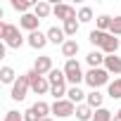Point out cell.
I'll use <instances>...</instances> for the list:
<instances>
[{
	"label": "cell",
	"instance_id": "cell-23",
	"mask_svg": "<svg viewBox=\"0 0 121 121\" xmlns=\"http://www.w3.org/2000/svg\"><path fill=\"white\" fill-rule=\"evenodd\" d=\"M12 7H14L17 12L29 14V10H31V7H36V3H29V0H12Z\"/></svg>",
	"mask_w": 121,
	"mask_h": 121
},
{
	"label": "cell",
	"instance_id": "cell-19",
	"mask_svg": "<svg viewBox=\"0 0 121 121\" xmlns=\"http://www.w3.org/2000/svg\"><path fill=\"white\" fill-rule=\"evenodd\" d=\"M50 12H52V7H50L48 3H43V0H40V3H36V7H33V14H36L38 19H45Z\"/></svg>",
	"mask_w": 121,
	"mask_h": 121
},
{
	"label": "cell",
	"instance_id": "cell-10",
	"mask_svg": "<svg viewBox=\"0 0 121 121\" xmlns=\"http://www.w3.org/2000/svg\"><path fill=\"white\" fill-rule=\"evenodd\" d=\"M64 36H67L64 29H59V26H50V29H48V40L55 43V45H64V43H67Z\"/></svg>",
	"mask_w": 121,
	"mask_h": 121
},
{
	"label": "cell",
	"instance_id": "cell-17",
	"mask_svg": "<svg viewBox=\"0 0 121 121\" xmlns=\"http://www.w3.org/2000/svg\"><path fill=\"white\" fill-rule=\"evenodd\" d=\"M76 52H78V43H76V40H67V43L62 45V55H64L67 59H74Z\"/></svg>",
	"mask_w": 121,
	"mask_h": 121
},
{
	"label": "cell",
	"instance_id": "cell-22",
	"mask_svg": "<svg viewBox=\"0 0 121 121\" xmlns=\"http://www.w3.org/2000/svg\"><path fill=\"white\" fill-rule=\"evenodd\" d=\"M0 81H3V83H17V78H14V69L12 67H3V69H0Z\"/></svg>",
	"mask_w": 121,
	"mask_h": 121
},
{
	"label": "cell",
	"instance_id": "cell-25",
	"mask_svg": "<svg viewBox=\"0 0 121 121\" xmlns=\"http://www.w3.org/2000/svg\"><path fill=\"white\" fill-rule=\"evenodd\" d=\"M33 112H36L40 119H48V114L52 112V107H50L48 102H36V104H33Z\"/></svg>",
	"mask_w": 121,
	"mask_h": 121
},
{
	"label": "cell",
	"instance_id": "cell-21",
	"mask_svg": "<svg viewBox=\"0 0 121 121\" xmlns=\"http://www.w3.org/2000/svg\"><path fill=\"white\" fill-rule=\"evenodd\" d=\"M107 93H109V97H112V100H121V78H114V81L109 83Z\"/></svg>",
	"mask_w": 121,
	"mask_h": 121
},
{
	"label": "cell",
	"instance_id": "cell-31",
	"mask_svg": "<svg viewBox=\"0 0 121 121\" xmlns=\"http://www.w3.org/2000/svg\"><path fill=\"white\" fill-rule=\"evenodd\" d=\"M109 33H112V36H121V17H114V19H112Z\"/></svg>",
	"mask_w": 121,
	"mask_h": 121
},
{
	"label": "cell",
	"instance_id": "cell-27",
	"mask_svg": "<svg viewBox=\"0 0 121 121\" xmlns=\"http://www.w3.org/2000/svg\"><path fill=\"white\" fill-rule=\"evenodd\" d=\"M112 29V17L109 14H102V17H97V31H109Z\"/></svg>",
	"mask_w": 121,
	"mask_h": 121
},
{
	"label": "cell",
	"instance_id": "cell-29",
	"mask_svg": "<svg viewBox=\"0 0 121 121\" xmlns=\"http://www.w3.org/2000/svg\"><path fill=\"white\" fill-rule=\"evenodd\" d=\"M93 121H112V112L109 109H95V114H93Z\"/></svg>",
	"mask_w": 121,
	"mask_h": 121
},
{
	"label": "cell",
	"instance_id": "cell-32",
	"mask_svg": "<svg viewBox=\"0 0 121 121\" xmlns=\"http://www.w3.org/2000/svg\"><path fill=\"white\" fill-rule=\"evenodd\" d=\"M24 121H43V119H40V116L33 112V107H31V109H26V112H24Z\"/></svg>",
	"mask_w": 121,
	"mask_h": 121
},
{
	"label": "cell",
	"instance_id": "cell-12",
	"mask_svg": "<svg viewBox=\"0 0 121 121\" xmlns=\"http://www.w3.org/2000/svg\"><path fill=\"white\" fill-rule=\"evenodd\" d=\"M104 69H107L109 74H121V57L107 55V59H104Z\"/></svg>",
	"mask_w": 121,
	"mask_h": 121
},
{
	"label": "cell",
	"instance_id": "cell-15",
	"mask_svg": "<svg viewBox=\"0 0 121 121\" xmlns=\"http://www.w3.org/2000/svg\"><path fill=\"white\" fill-rule=\"evenodd\" d=\"M93 114H95V109L90 104H78L76 107V119L78 121H93Z\"/></svg>",
	"mask_w": 121,
	"mask_h": 121
},
{
	"label": "cell",
	"instance_id": "cell-33",
	"mask_svg": "<svg viewBox=\"0 0 121 121\" xmlns=\"http://www.w3.org/2000/svg\"><path fill=\"white\" fill-rule=\"evenodd\" d=\"M5 121H24V116H22L19 112H14V109H10V112L5 114Z\"/></svg>",
	"mask_w": 121,
	"mask_h": 121
},
{
	"label": "cell",
	"instance_id": "cell-8",
	"mask_svg": "<svg viewBox=\"0 0 121 121\" xmlns=\"http://www.w3.org/2000/svg\"><path fill=\"white\" fill-rule=\"evenodd\" d=\"M26 43H29V45H31L33 50H43V48L48 45V33H40V31H33V33H29Z\"/></svg>",
	"mask_w": 121,
	"mask_h": 121
},
{
	"label": "cell",
	"instance_id": "cell-35",
	"mask_svg": "<svg viewBox=\"0 0 121 121\" xmlns=\"http://www.w3.org/2000/svg\"><path fill=\"white\" fill-rule=\"evenodd\" d=\"M43 121H52V119H50V116H48V119H43Z\"/></svg>",
	"mask_w": 121,
	"mask_h": 121
},
{
	"label": "cell",
	"instance_id": "cell-2",
	"mask_svg": "<svg viewBox=\"0 0 121 121\" xmlns=\"http://www.w3.org/2000/svg\"><path fill=\"white\" fill-rule=\"evenodd\" d=\"M26 76H29V83H31V90L36 93V95H45L48 90H50V81H48V76H40L36 69H31V71H26Z\"/></svg>",
	"mask_w": 121,
	"mask_h": 121
},
{
	"label": "cell",
	"instance_id": "cell-28",
	"mask_svg": "<svg viewBox=\"0 0 121 121\" xmlns=\"http://www.w3.org/2000/svg\"><path fill=\"white\" fill-rule=\"evenodd\" d=\"M93 22V10L90 7H81L78 10V24H88Z\"/></svg>",
	"mask_w": 121,
	"mask_h": 121
},
{
	"label": "cell",
	"instance_id": "cell-30",
	"mask_svg": "<svg viewBox=\"0 0 121 121\" xmlns=\"http://www.w3.org/2000/svg\"><path fill=\"white\" fill-rule=\"evenodd\" d=\"M64 33H67V36H76V33H78V22H76V19L64 22Z\"/></svg>",
	"mask_w": 121,
	"mask_h": 121
},
{
	"label": "cell",
	"instance_id": "cell-20",
	"mask_svg": "<svg viewBox=\"0 0 121 121\" xmlns=\"http://www.w3.org/2000/svg\"><path fill=\"white\" fill-rule=\"evenodd\" d=\"M67 95H69V97H67V100H71V102H74V104H78V102H81V100H83V97H88V95H86V93H83V90H81V88H78V86H71V88H69V93H67Z\"/></svg>",
	"mask_w": 121,
	"mask_h": 121
},
{
	"label": "cell",
	"instance_id": "cell-14",
	"mask_svg": "<svg viewBox=\"0 0 121 121\" xmlns=\"http://www.w3.org/2000/svg\"><path fill=\"white\" fill-rule=\"evenodd\" d=\"M102 50H104V55H116V50H119V38L109 33V36L104 38V43H102Z\"/></svg>",
	"mask_w": 121,
	"mask_h": 121
},
{
	"label": "cell",
	"instance_id": "cell-9",
	"mask_svg": "<svg viewBox=\"0 0 121 121\" xmlns=\"http://www.w3.org/2000/svg\"><path fill=\"white\" fill-rule=\"evenodd\" d=\"M38 24H40V19L36 17V14H22V19H19V26L22 29H26L29 33H33V31H38Z\"/></svg>",
	"mask_w": 121,
	"mask_h": 121
},
{
	"label": "cell",
	"instance_id": "cell-4",
	"mask_svg": "<svg viewBox=\"0 0 121 121\" xmlns=\"http://www.w3.org/2000/svg\"><path fill=\"white\" fill-rule=\"evenodd\" d=\"M86 83H88L93 90H97L100 86L109 83V71H107V69H90V71L86 74Z\"/></svg>",
	"mask_w": 121,
	"mask_h": 121
},
{
	"label": "cell",
	"instance_id": "cell-34",
	"mask_svg": "<svg viewBox=\"0 0 121 121\" xmlns=\"http://www.w3.org/2000/svg\"><path fill=\"white\" fill-rule=\"evenodd\" d=\"M112 121H121V109H119V112L114 114V119H112Z\"/></svg>",
	"mask_w": 121,
	"mask_h": 121
},
{
	"label": "cell",
	"instance_id": "cell-24",
	"mask_svg": "<svg viewBox=\"0 0 121 121\" xmlns=\"http://www.w3.org/2000/svg\"><path fill=\"white\" fill-rule=\"evenodd\" d=\"M107 36H109V33H104V31H90V33H88V40H90L93 45H100V48H102V43H104Z\"/></svg>",
	"mask_w": 121,
	"mask_h": 121
},
{
	"label": "cell",
	"instance_id": "cell-7",
	"mask_svg": "<svg viewBox=\"0 0 121 121\" xmlns=\"http://www.w3.org/2000/svg\"><path fill=\"white\" fill-rule=\"evenodd\" d=\"M52 14H55L57 19H62V22H71V19H78L76 10H74L71 5H62V3L52 7Z\"/></svg>",
	"mask_w": 121,
	"mask_h": 121
},
{
	"label": "cell",
	"instance_id": "cell-13",
	"mask_svg": "<svg viewBox=\"0 0 121 121\" xmlns=\"http://www.w3.org/2000/svg\"><path fill=\"white\" fill-rule=\"evenodd\" d=\"M104 59H107V55H102V52L93 50V52H88V57H86V62L90 64V69H100V64H104Z\"/></svg>",
	"mask_w": 121,
	"mask_h": 121
},
{
	"label": "cell",
	"instance_id": "cell-5",
	"mask_svg": "<svg viewBox=\"0 0 121 121\" xmlns=\"http://www.w3.org/2000/svg\"><path fill=\"white\" fill-rule=\"evenodd\" d=\"M52 114H57L59 119H67V116L76 114V104H74L71 100H55V104H52Z\"/></svg>",
	"mask_w": 121,
	"mask_h": 121
},
{
	"label": "cell",
	"instance_id": "cell-26",
	"mask_svg": "<svg viewBox=\"0 0 121 121\" xmlns=\"http://www.w3.org/2000/svg\"><path fill=\"white\" fill-rule=\"evenodd\" d=\"M50 93H52V97H55V100H64V95H67L69 90H67V86H64V83H57V86H50Z\"/></svg>",
	"mask_w": 121,
	"mask_h": 121
},
{
	"label": "cell",
	"instance_id": "cell-3",
	"mask_svg": "<svg viewBox=\"0 0 121 121\" xmlns=\"http://www.w3.org/2000/svg\"><path fill=\"white\" fill-rule=\"evenodd\" d=\"M64 76L71 86H78L81 81H86V74L81 71V64L76 62V59H67V64H64Z\"/></svg>",
	"mask_w": 121,
	"mask_h": 121
},
{
	"label": "cell",
	"instance_id": "cell-18",
	"mask_svg": "<svg viewBox=\"0 0 121 121\" xmlns=\"http://www.w3.org/2000/svg\"><path fill=\"white\" fill-rule=\"evenodd\" d=\"M48 81H50V86L64 83V81H67V76H64V69H52V71L48 74Z\"/></svg>",
	"mask_w": 121,
	"mask_h": 121
},
{
	"label": "cell",
	"instance_id": "cell-16",
	"mask_svg": "<svg viewBox=\"0 0 121 121\" xmlns=\"http://www.w3.org/2000/svg\"><path fill=\"white\" fill-rule=\"evenodd\" d=\"M88 102L86 104H90L93 109H102V102H104V95L100 93V90H93V93H88V97H86Z\"/></svg>",
	"mask_w": 121,
	"mask_h": 121
},
{
	"label": "cell",
	"instance_id": "cell-1",
	"mask_svg": "<svg viewBox=\"0 0 121 121\" xmlns=\"http://www.w3.org/2000/svg\"><path fill=\"white\" fill-rule=\"evenodd\" d=\"M0 36H3V40H5L7 48H14V50H17V48L24 45V38H22L19 29L12 26V24H0Z\"/></svg>",
	"mask_w": 121,
	"mask_h": 121
},
{
	"label": "cell",
	"instance_id": "cell-6",
	"mask_svg": "<svg viewBox=\"0 0 121 121\" xmlns=\"http://www.w3.org/2000/svg\"><path fill=\"white\" fill-rule=\"evenodd\" d=\"M29 88H31V83H29V76H26V74H24V76H19V78H17V83L12 86V100L22 102V100L26 97Z\"/></svg>",
	"mask_w": 121,
	"mask_h": 121
},
{
	"label": "cell",
	"instance_id": "cell-11",
	"mask_svg": "<svg viewBox=\"0 0 121 121\" xmlns=\"http://www.w3.org/2000/svg\"><path fill=\"white\" fill-rule=\"evenodd\" d=\"M33 69H36L40 76H43V74H50V71H52V59H50L48 55L38 57V59H36V64H33Z\"/></svg>",
	"mask_w": 121,
	"mask_h": 121
}]
</instances>
